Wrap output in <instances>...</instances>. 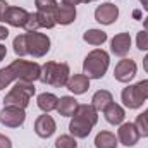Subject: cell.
I'll return each mask as SVG.
<instances>
[{
    "instance_id": "32",
    "label": "cell",
    "mask_w": 148,
    "mask_h": 148,
    "mask_svg": "<svg viewBox=\"0 0 148 148\" xmlns=\"http://www.w3.org/2000/svg\"><path fill=\"white\" fill-rule=\"evenodd\" d=\"M5 55H7V48H5V45H0V62L5 59Z\"/></svg>"
},
{
    "instance_id": "13",
    "label": "cell",
    "mask_w": 148,
    "mask_h": 148,
    "mask_svg": "<svg viewBox=\"0 0 148 148\" xmlns=\"http://www.w3.org/2000/svg\"><path fill=\"white\" fill-rule=\"evenodd\" d=\"M55 129H57V124H55L53 117L48 115V114L40 115L36 121H35V133H36L40 138H45V140L50 138L55 133Z\"/></svg>"
},
{
    "instance_id": "24",
    "label": "cell",
    "mask_w": 148,
    "mask_h": 148,
    "mask_svg": "<svg viewBox=\"0 0 148 148\" xmlns=\"http://www.w3.org/2000/svg\"><path fill=\"white\" fill-rule=\"evenodd\" d=\"M134 124H136L140 134H141L143 138H148V109L143 112V114H140V115L136 117Z\"/></svg>"
},
{
    "instance_id": "15",
    "label": "cell",
    "mask_w": 148,
    "mask_h": 148,
    "mask_svg": "<svg viewBox=\"0 0 148 148\" xmlns=\"http://www.w3.org/2000/svg\"><path fill=\"white\" fill-rule=\"evenodd\" d=\"M74 19H76V5H69V3H64V2H62V3L57 7V12H55V21H57V24L67 26V24L74 23Z\"/></svg>"
},
{
    "instance_id": "30",
    "label": "cell",
    "mask_w": 148,
    "mask_h": 148,
    "mask_svg": "<svg viewBox=\"0 0 148 148\" xmlns=\"http://www.w3.org/2000/svg\"><path fill=\"white\" fill-rule=\"evenodd\" d=\"M10 5L5 2V0H0V21L3 23V16H5V12H7V9H9Z\"/></svg>"
},
{
    "instance_id": "25",
    "label": "cell",
    "mask_w": 148,
    "mask_h": 148,
    "mask_svg": "<svg viewBox=\"0 0 148 148\" xmlns=\"http://www.w3.org/2000/svg\"><path fill=\"white\" fill-rule=\"evenodd\" d=\"M55 148H77V141L73 134H62L55 140Z\"/></svg>"
},
{
    "instance_id": "4",
    "label": "cell",
    "mask_w": 148,
    "mask_h": 148,
    "mask_svg": "<svg viewBox=\"0 0 148 148\" xmlns=\"http://www.w3.org/2000/svg\"><path fill=\"white\" fill-rule=\"evenodd\" d=\"M71 77V69L66 62H45L41 66L40 81L55 88H64Z\"/></svg>"
},
{
    "instance_id": "6",
    "label": "cell",
    "mask_w": 148,
    "mask_h": 148,
    "mask_svg": "<svg viewBox=\"0 0 148 148\" xmlns=\"http://www.w3.org/2000/svg\"><path fill=\"white\" fill-rule=\"evenodd\" d=\"M121 98L127 109H131V110L140 109L148 100V79H143V81H138L136 84L126 86L121 93Z\"/></svg>"
},
{
    "instance_id": "5",
    "label": "cell",
    "mask_w": 148,
    "mask_h": 148,
    "mask_svg": "<svg viewBox=\"0 0 148 148\" xmlns=\"http://www.w3.org/2000/svg\"><path fill=\"white\" fill-rule=\"evenodd\" d=\"M35 91H36L35 83H29V81H16L14 88L3 98V107L26 109L29 105V100L35 95Z\"/></svg>"
},
{
    "instance_id": "10",
    "label": "cell",
    "mask_w": 148,
    "mask_h": 148,
    "mask_svg": "<svg viewBox=\"0 0 148 148\" xmlns=\"http://www.w3.org/2000/svg\"><path fill=\"white\" fill-rule=\"evenodd\" d=\"M138 71V66L134 60L131 59H122L115 64V69H114V77L119 81V83H129L131 79H134Z\"/></svg>"
},
{
    "instance_id": "28",
    "label": "cell",
    "mask_w": 148,
    "mask_h": 148,
    "mask_svg": "<svg viewBox=\"0 0 148 148\" xmlns=\"http://www.w3.org/2000/svg\"><path fill=\"white\" fill-rule=\"evenodd\" d=\"M136 47H138L141 52L148 50V31L147 29H143V31H140V33L136 35Z\"/></svg>"
},
{
    "instance_id": "14",
    "label": "cell",
    "mask_w": 148,
    "mask_h": 148,
    "mask_svg": "<svg viewBox=\"0 0 148 148\" xmlns=\"http://www.w3.org/2000/svg\"><path fill=\"white\" fill-rule=\"evenodd\" d=\"M131 48V35L129 33H119L112 38L110 52L117 57H126Z\"/></svg>"
},
{
    "instance_id": "16",
    "label": "cell",
    "mask_w": 148,
    "mask_h": 148,
    "mask_svg": "<svg viewBox=\"0 0 148 148\" xmlns=\"http://www.w3.org/2000/svg\"><path fill=\"white\" fill-rule=\"evenodd\" d=\"M66 88H67L71 93H74V95H83V93H86L88 88H90V77L84 76V74H74L73 77H69Z\"/></svg>"
},
{
    "instance_id": "19",
    "label": "cell",
    "mask_w": 148,
    "mask_h": 148,
    "mask_svg": "<svg viewBox=\"0 0 148 148\" xmlns=\"http://www.w3.org/2000/svg\"><path fill=\"white\" fill-rule=\"evenodd\" d=\"M77 100L74 97H60L59 98V105H57V112L62 117H73L76 109H77Z\"/></svg>"
},
{
    "instance_id": "11",
    "label": "cell",
    "mask_w": 148,
    "mask_h": 148,
    "mask_svg": "<svg viewBox=\"0 0 148 148\" xmlns=\"http://www.w3.org/2000/svg\"><path fill=\"white\" fill-rule=\"evenodd\" d=\"M117 17H119V9H117V5H114L110 2L102 3L95 9V19H97V23H100L103 26L114 24L117 21Z\"/></svg>"
},
{
    "instance_id": "22",
    "label": "cell",
    "mask_w": 148,
    "mask_h": 148,
    "mask_svg": "<svg viewBox=\"0 0 148 148\" xmlns=\"http://www.w3.org/2000/svg\"><path fill=\"white\" fill-rule=\"evenodd\" d=\"M83 40H84L88 45L98 47V45H103V43L107 41V33L102 31V29H88V31L83 35Z\"/></svg>"
},
{
    "instance_id": "8",
    "label": "cell",
    "mask_w": 148,
    "mask_h": 148,
    "mask_svg": "<svg viewBox=\"0 0 148 148\" xmlns=\"http://www.w3.org/2000/svg\"><path fill=\"white\" fill-rule=\"evenodd\" d=\"M26 121V112L19 107H3L0 110V124L5 127H21Z\"/></svg>"
},
{
    "instance_id": "31",
    "label": "cell",
    "mask_w": 148,
    "mask_h": 148,
    "mask_svg": "<svg viewBox=\"0 0 148 148\" xmlns=\"http://www.w3.org/2000/svg\"><path fill=\"white\" fill-rule=\"evenodd\" d=\"M7 36H9V29H7L5 26H0V41L5 40Z\"/></svg>"
},
{
    "instance_id": "2",
    "label": "cell",
    "mask_w": 148,
    "mask_h": 148,
    "mask_svg": "<svg viewBox=\"0 0 148 148\" xmlns=\"http://www.w3.org/2000/svg\"><path fill=\"white\" fill-rule=\"evenodd\" d=\"M98 122V112L91 103H81L69 122V133L74 138H86Z\"/></svg>"
},
{
    "instance_id": "27",
    "label": "cell",
    "mask_w": 148,
    "mask_h": 148,
    "mask_svg": "<svg viewBox=\"0 0 148 148\" xmlns=\"http://www.w3.org/2000/svg\"><path fill=\"white\" fill-rule=\"evenodd\" d=\"M12 81H14V77H12L10 71H9V67H2L0 69V91L5 90Z\"/></svg>"
},
{
    "instance_id": "12",
    "label": "cell",
    "mask_w": 148,
    "mask_h": 148,
    "mask_svg": "<svg viewBox=\"0 0 148 148\" xmlns=\"http://www.w3.org/2000/svg\"><path fill=\"white\" fill-rule=\"evenodd\" d=\"M28 19H29V12L26 9L12 7V5L7 9V12L3 16V23H7L9 26H14V28H23V29H24Z\"/></svg>"
},
{
    "instance_id": "23",
    "label": "cell",
    "mask_w": 148,
    "mask_h": 148,
    "mask_svg": "<svg viewBox=\"0 0 148 148\" xmlns=\"http://www.w3.org/2000/svg\"><path fill=\"white\" fill-rule=\"evenodd\" d=\"M35 14H36V21H38V26H40V28L50 29V28H53V26L57 24L55 14H52V12H41V10H36Z\"/></svg>"
},
{
    "instance_id": "7",
    "label": "cell",
    "mask_w": 148,
    "mask_h": 148,
    "mask_svg": "<svg viewBox=\"0 0 148 148\" xmlns=\"http://www.w3.org/2000/svg\"><path fill=\"white\" fill-rule=\"evenodd\" d=\"M7 67H9L10 74H12L14 81H29V83H35L36 79H40V74H41V66L40 64L31 62V60H23V59L14 60Z\"/></svg>"
},
{
    "instance_id": "3",
    "label": "cell",
    "mask_w": 148,
    "mask_h": 148,
    "mask_svg": "<svg viewBox=\"0 0 148 148\" xmlns=\"http://www.w3.org/2000/svg\"><path fill=\"white\" fill-rule=\"evenodd\" d=\"M110 64V57L105 50L102 48H95L91 50L83 62V74L88 76L90 79H102Z\"/></svg>"
},
{
    "instance_id": "18",
    "label": "cell",
    "mask_w": 148,
    "mask_h": 148,
    "mask_svg": "<svg viewBox=\"0 0 148 148\" xmlns=\"http://www.w3.org/2000/svg\"><path fill=\"white\" fill-rule=\"evenodd\" d=\"M112 102H114V97H112L110 91H107V90H98L93 95V98H91V105L95 107L97 112H103Z\"/></svg>"
},
{
    "instance_id": "33",
    "label": "cell",
    "mask_w": 148,
    "mask_h": 148,
    "mask_svg": "<svg viewBox=\"0 0 148 148\" xmlns=\"http://www.w3.org/2000/svg\"><path fill=\"white\" fill-rule=\"evenodd\" d=\"M143 69L148 73V53L145 55V59H143Z\"/></svg>"
},
{
    "instance_id": "34",
    "label": "cell",
    "mask_w": 148,
    "mask_h": 148,
    "mask_svg": "<svg viewBox=\"0 0 148 148\" xmlns=\"http://www.w3.org/2000/svg\"><path fill=\"white\" fill-rule=\"evenodd\" d=\"M138 2L141 3V7H143V9L148 12V0H138Z\"/></svg>"
},
{
    "instance_id": "21",
    "label": "cell",
    "mask_w": 148,
    "mask_h": 148,
    "mask_svg": "<svg viewBox=\"0 0 148 148\" xmlns=\"http://www.w3.org/2000/svg\"><path fill=\"white\" fill-rule=\"evenodd\" d=\"M119 140L115 138V134L110 131H100L95 138V147L97 148H117Z\"/></svg>"
},
{
    "instance_id": "29",
    "label": "cell",
    "mask_w": 148,
    "mask_h": 148,
    "mask_svg": "<svg viewBox=\"0 0 148 148\" xmlns=\"http://www.w3.org/2000/svg\"><path fill=\"white\" fill-rule=\"evenodd\" d=\"M0 148H12L10 138H7L5 134H0Z\"/></svg>"
},
{
    "instance_id": "1",
    "label": "cell",
    "mask_w": 148,
    "mask_h": 148,
    "mask_svg": "<svg viewBox=\"0 0 148 148\" xmlns=\"http://www.w3.org/2000/svg\"><path fill=\"white\" fill-rule=\"evenodd\" d=\"M12 47H14V53L19 59L24 55H31L35 59H40L50 52V38L45 33L28 31V33L17 35L14 38Z\"/></svg>"
},
{
    "instance_id": "9",
    "label": "cell",
    "mask_w": 148,
    "mask_h": 148,
    "mask_svg": "<svg viewBox=\"0 0 148 148\" xmlns=\"http://www.w3.org/2000/svg\"><path fill=\"white\" fill-rule=\"evenodd\" d=\"M140 138H141V134H140V131H138V127H136V124L134 122H122L121 126H119V131H117V140H119V143H122L124 147H134L138 141H140Z\"/></svg>"
},
{
    "instance_id": "17",
    "label": "cell",
    "mask_w": 148,
    "mask_h": 148,
    "mask_svg": "<svg viewBox=\"0 0 148 148\" xmlns=\"http://www.w3.org/2000/svg\"><path fill=\"white\" fill-rule=\"evenodd\" d=\"M103 115H105V121L112 124V126H121L124 122V117H126V110L119 105V103H114L112 102L110 105L103 110Z\"/></svg>"
},
{
    "instance_id": "20",
    "label": "cell",
    "mask_w": 148,
    "mask_h": 148,
    "mask_svg": "<svg viewBox=\"0 0 148 148\" xmlns=\"http://www.w3.org/2000/svg\"><path fill=\"white\" fill-rule=\"evenodd\" d=\"M36 103H38V109H40V110H43L45 114H48V112H52V110H57L59 98H57L53 93H41V95H38Z\"/></svg>"
},
{
    "instance_id": "36",
    "label": "cell",
    "mask_w": 148,
    "mask_h": 148,
    "mask_svg": "<svg viewBox=\"0 0 148 148\" xmlns=\"http://www.w3.org/2000/svg\"><path fill=\"white\" fill-rule=\"evenodd\" d=\"M90 2H95V0H77V3H90Z\"/></svg>"
},
{
    "instance_id": "35",
    "label": "cell",
    "mask_w": 148,
    "mask_h": 148,
    "mask_svg": "<svg viewBox=\"0 0 148 148\" xmlns=\"http://www.w3.org/2000/svg\"><path fill=\"white\" fill-rule=\"evenodd\" d=\"M143 26H145V29L148 31V16L145 17V21H143Z\"/></svg>"
},
{
    "instance_id": "26",
    "label": "cell",
    "mask_w": 148,
    "mask_h": 148,
    "mask_svg": "<svg viewBox=\"0 0 148 148\" xmlns=\"http://www.w3.org/2000/svg\"><path fill=\"white\" fill-rule=\"evenodd\" d=\"M35 5H36L38 10H41V12H52V14H55L57 7H59L57 0H35Z\"/></svg>"
}]
</instances>
